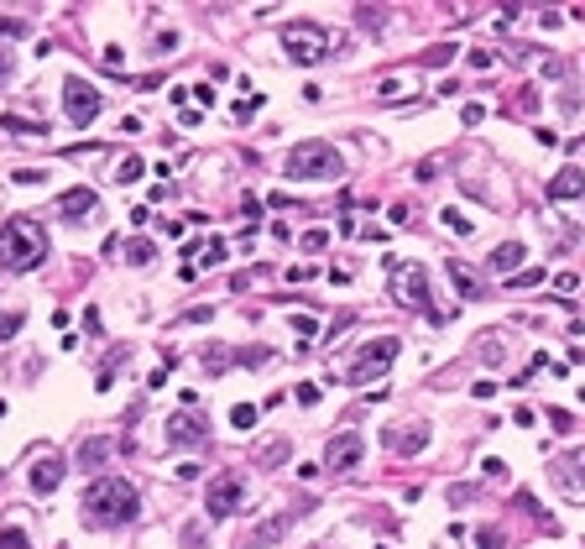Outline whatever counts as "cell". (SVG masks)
Instances as JSON below:
<instances>
[{
	"instance_id": "1",
	"label": "cell",
	"mask_w": 585,
	"mask_h": 549,
	"mask_svg": "<svg viewBox=\"0 0 585 549\" xmlns=\"http://www.w3.org/2000/svg\"><path fill=\"white\" fill-rule=\"evenodd\" d=\"M79 513H84L89 528H121L142 513V497H136V486L121 482V476H94L89 492H84Z\"/></svg>"
},
{
	"instance_id": "2",
	"label": "cell",
	"mask_w": 585,
	"mask_h": 549,
	"mask_svg": "<svg viewBox=\"0 0 585 549\" xmlns=\"http://www.w3.org/2000/svg\"><path fill=\"white\" fill-rule=\"evenodd\" d=\"M47 262V231H42L32 215H16V220H5L0 225V267H11V273H32Z\"/></svg>"
},
{
	"instance_id": "3",
	"label": "cell",
	"mask_w": 585,
	"mask_h": 549,
	"mask_svg": "<svg viewBox=\"0 0 585 549\" xmlns=\"http://www.w3.org/2000/svg\"><path fill=\"white\" fill-rule=\"evenodd\" d=\"M387 273H392V294L402 309H418V314H429L434 324H444V309H434V294H429V277L418 262H402V256H387Z\"/></svg>"
},
{
	"instance_id": "4",
	"label": "cell",
	"mask_w": 585,
	"mask_h": 549,
	"mask_svg": "<svg viewBox=\"0 0 585 549\" xmlns=\"http://www.w3.org/2000/svg\"><path fill=\"white\" fill-rule=\"evenodd\" d=\"M288 178H345V157L330 147V142H319V136H309V142H298V147L288 152Z\"/></svg>"
},
{
	"instance_id": "5",
	"label": "cell",
	"mask_w": 585,
	"mask_h": 549,
	"mask_svg": "<svg viewBox=\"0 0 585 549\" xmlns=\"http://www.w3.org/2000/svg\"><path fill=\"white\" fill-rule=\"evenodd\" d=\"M397 345H402L397 335H376V340H366V345L355 351V361H351V372H345V382H351V387H366L372 377H382V372H387V366L397 361Z\"/></svg>"
},
{
	"instance_id": "6",
	"label": "cell",
	"mask_w": 585,
	"mask_h": 549,
	"mask_svg": "<svg viewBox=\"0 0 585 549\" xmlns=\"http://www.w3.org/2000/svg\"><path fill=\"white\" fill-rule=\"evenodd\" d=\"M283 47H288V58L298 68H313L324 53H330V37H324V26H313V22H298L283 32Z\"/></svg>"
},
{
	"instance_id": "7",
	"label": "cell",
	"mask_w": 585,
	"mask_h": 549,
	"mask_svg": "<svg viewBox=\"0 0 585 549\" xmlns=\"http://www.w3.org/2000/svg\"><path fill=\"white\" fill-rule=\"evenodd\" d=\"M63 110H68V121H74V126H89V121L104 110V95L89 85V79L68 74V79H63Z\"/></svg>"
},
{
	"instance_id": "8",
	"label": "cell",
	"mask_w": 585,
	"mask_h": 549,
	"mask_svg": "<svg viewBox=\"0 0 585 549\" xmlns=\"http://www.w3.org/2000/svg\"><path fill=\"white\" fill-rule=\"evenodd\" d=\"M241 497H246V476H241V471H220L204 492V513L209 518H230V513L241 507Z\"/></svg>"
},
{
	"instance_id": "9",
	"label": "cell",
	"mask_w": 585,
	"mask_h": 549,
	"mask_svg": "<svg viewBox=\"0 0 585 549\" xmlns=\"http://www.w3.org/2000/svg\"><path fill=\"white\" fill-rule=\"evenodd\" d=\"M549 482L560 486L570 503H585V444H575V450H564L560 461L549 465Z\"/></svg>"
},
{
	"instance_id": "10",
	"label": "cell",
	"mask_w": 585,
	"mask_h": 549,
	"mask_svg": "<svg viewBox=\"0 0 585 549\" xmlns=\"http://www.w3.org/2000/svg\"><path fill=\"white\" fill-rule=\"evenodd\" d=\"M167 450H199V444H209V419H199L193 408H183V414H173L167 419Z\"/></svg>"
},
{
	"instance_id": "11",
	"label": "cell",
	"mask_w": 585,
	"mask_h": 549,
	"mask_svg": "<svg viewBox=\"0 0 585 549\" xmlns=\"http://www.w3.org/2000/svg\"><path fill=\"white\" fill-rule=\"evenodd\" d=\"M361 455H366V440H361L355 429H340V434L330 440V450H324V465L340 476V471H355V465H361Z\"/></svg>"
},
{
	"instance_id": "12",
	"label": "cell",
	"mask_w": 585,
	"mask_h": 549,
	"mask_svg": "<svg viewBox=\"0 0 585 549\" xmlns=\"http://www.w3.org/2000/svg\"><path fill=\"white\" fill-rule=\"evenodd\" d=\"M94 210H100L94 189H68V194H58V220H68V225H84V220H89Z\"/></svg>"
},
{
	"instance_id": "13",
	"label": "cell",
	"mask_w": 585,
	"mask_h": 549,
	"mask_svg": "<svg viewBox=\"0 0 585 549\" xmlns=\"http://www.w3.org/2000/svg\"><path fill=\"white\" fill-rule=\"evenodd\" d=\"M382 444L397 450V455H418V450L429 444V429H423V424H392V429L382 434Z\"/></svg>"
},
{
	"instance_id": "14",
	"label": "cell",
	"mask_w": 585,
	"mask_h": 549,
	"mask_svg": "<svg viewBox=\"0 0 585 549\" xmlns=\"http://www.w3.org/2000/svg\"><path fill=\"white\" fill-rule=\"evenodd\" d=\"M63 486V461L53 455V450H42L37 461H32V492H42V497H53Z\"/></svg>"
},
{
	"instance_id": "15",
	"label": "cell",
	"mask_w": 585,
	"mask_h": 549,
	"mask_svg": "<svg viewBox=\"0 0 585 549\" xmlns=\"http://www.w3.org/2000/svg\"><path fill=\"white\" fill-rule=\"evenodd\" d=\"M543 194H549L554 205H564V199H580V194H585V173L570 163L564 173H554V178H549V189H543Z\"/></svg>"
},
{
	"instance_id": "16",
	"label": "cell",
	"mask_w": 585,
	"mask_h": 549,
	"mask_svg": "<svg viewBox=\"0 0 585 549\" xmlns=\"http://www.w3.org/2000/svg\"><path fill=\"white\" fill-rule=\"evenodd\" d=\"M292 524H298V513H277V518H267V524H256V528H251V549L277 544L283 534H292Z\"/></svg>"
},
{
	"instance_id": "17",
	"label": "cell",
	"mask_w": 585,
	"mask_h": 549,
	"mask_svg": "<svg viewBox=\"0 0 585 549\" xmlns=\"http://www.w3.org/2000/svg\"><path fill=\"white\" fill-rule=\"evenodd\" d=\"M522 256H528V246H522V241H501V246H491V256H486V262H491V273L518 277V262H522Z\"/></svg>"
},
{
	"instance_id": "18",
	"label": "cell",
	"mask_w": 585,
	"mask_h": 549,
	"mask_svg": "<svg viewBox=\"0 0 585 549\" xmlns=\"http://www.w3.org/2000/svg\"><path fill=\"white\" fill-rule=\"evenodd\" d=\"M110 450H115V440H110V434H94V440L79 444V465L84 471H100V465L110 461Z\"/></svg>"
},
{
	"instance_id": "19",
	"label": "cell",
	"mask_w": 585,
	"mask_h": 549,
	"mask_svg": "<svg viewBox=\"0 0 585 549\" xmlns=\"http://www.w3.org/2000/svg\"><path fill=\"white\" fill-rule=\"evenodd\" d=\"M0 131H16L21 142H47V121H21V115H0Z\"/></svg>"
},
{
	"instance_id": "20",
	"label": "cell",
	"mask_w": 585,
	"mask_h": 549,
	"mask_svg": "<svg viewBox=\"0 0 585 549\" xmlns=\"http://www.w3.org/2000/svg\"><path fill=\"white\" fill-rule=\"evenodd\" d=\"M450 283H455V294H460V298H471V304L486 294V288H481V277H471L465 267H460V262H450Z\"/></svg>"
},
{
	"instance_id": "21",
	"label": "cell",
	"mask_w": 585,
	"mask_h": 549,
	"mask_svg": "<svg viewBox=\"0 0 585 549\" xmlns=\"http://www.w3.org/2000/svg\"><path fill=\"white\" fill-rule=\"evenodd\" d=\"M225 241H220V235H209L204 246H199V256H193V267H199V273H204V267H220V262H225Z\"/></svg>"
},
{
	"instance_id": "22",
	"label": "cell",
	"mask_w": 585,
	"mask_h": 549,
	"mask_svg": "<svg viewBox=\"0 0 585 549\" xmlns=\"http://www.w3.org/2000/svg\"><path fill=\"white\" fill-rule=\"evenodd\" d=\"M131 356V351H125V345H115V351H110V356H104V366H100V377H94V387H110V382H115V372H121V361Z\"/></svg>"
},
{
	"instance_id": "23",
	"label": "cell",
	"mask_w": 585,
	"mask_h": 549,
	"mask_svg": "<svg viewBox=\"0 0 585 549\" xmlns=\"http://www.w3.org/2000/svg\"><path fill=\"white\" fill-rule=\"evenodd\" d=\"M152 256H157L152 241H125V262H131V267H152Z\"/></svg>"
},
{
	"instance_id": "24",
	"label": "cell",
	"mask_w": 585,
	"mask_h": 549,
	"mask_svg": "<svg viewBox=\"0 0 585 549\" xmlns=\"http://www.w3.org/2000/svg\"><path fill=\"white\" fill-rule=\"evenodd\" d=\"M142 168H146L142 157H136V152H125L121 168H115V184H121V189H125V184H136V178H142Z\"/></svg>"
},
{
	"instance_id": "25",
	"label": "cell",
	"mask_w": 585,
	"mask_h": 549,
	"mask_svg": "<svg viewBox=\"0 0 585 549\" xmlns=\"http://www.w3.org/2000/svg\"><path fill=\"white\" fill-rule=\"evenodd\" d=\"M256 419H262L256 403H235V408H230V424H235V429H256Z\"/></svg>"
},
{
	"instance_id": "26",
	"label": "cell",
	"mask_w": 585,
	"mask_h": 549,
	"mask_svg": "<svg viewBox=\"0 0 585 549\" xmlns=\"http://www.w3.org/2000/svg\"><path fill=\"white\" fill-rule=\"evenodd\" d=\"M21 309H0V340H11V335H21Z\"/></svg>"
},
{
	"instance_id": "27",
	"label": "cell",
	"mask_w": 585,
	"mask_h": 549,
	"mask_svg": "<svg viewBox=\"0 0 585 549\" xmlns=\"http://www.w3.org/2000/svg\"><path fill=\"white\" fill-rule=\"evenodd\" d=\"M450 58H455V47H450V43H439V47H429V53H423V68H444Z\"/></svg>"
},
{
	"instance_id": "28",
	"label": "cell",
	"mask_w": 585,
	"mask_h": 549,
	"mask_svg": "<svg viewBox=\"0 0 585 549\" xmlns=\"http://www.w3.org/2000/svg\"><path fill=\"white\" fill-rule=\"evenodd\" d=\"M481 476H486V482H507V461L486 455V461H481Z\"/></svg>"
},
{
	"instance_id": "29",
	"label": "cell",
	"mask_w": 585,
	"mask_h": 549,
	"mask_svg": "<svg viewBox=\"0 0 585 549\" xmlns=\"http://www.w3.org/2000/svg\"><path fill=\"white\" fill-rule=\"evenodd\" d=\"M0 549H32V539L21 528H0Z\"/></svg>"
},
{
	"instance_id": "30",
	"label": "cell",
	"mask_w": 585,
	"mask_h": 549,
	"mask_svg": "<svg viewBox=\"0 0 585 549\" xmlns=\"http://www.w3.org/2000/svg\"><path fill=\"white\" fill-rule=\"evenodd\" d=\"M444 225H450L455 235H471V231H476V220H465L460 210H444Z\"/></svg>"
},
{
	"instance_id": "31",
	"label": "cell",
	"mask_w": 585,
	"mask_h": 549,
	"mask_svg": "<svg viewBox=\"0 0 585 549\" xmlns=\"http://www.w3.org/2000/svg\"><path fill=\"white\" fill-rule=\"evenodd\" d=\"M256 110H262V95H251V100H235V110H230V115H235V121H251Z\"/></svg>"
},
{
	"instance_id": "32",
	"label": "cell",
	"mask_w": 585,
	"mask_h": 549,
	"mask_svg": "<svg viewBox=\"0 0 585 549\" xmlns=\"http://www.w3.org/2000/svg\"><path fill=\"white\" fill-rule=\"evenodd\" d=\"M439 168H444V157H423V163L413 168V178H423V184H429V178H434Z\"/></svg>"
},
{
	"instance_id": "33",
	"label": "cell",
	"mask_w": 585,
	"mask_h": 549,
	"mask_svg": "<svg viewBox=\"0 0 585 549\" xmlns=\"http://www.w3.org/2000/svg\"><path fill=\"white\" fill-rule=\"evenodd\" d=\"M42 178H47L42 168H16L11 173V184H21V189H26V184H42Z\"/></svg>"
},
{
	"instance_id": "34",
	"label": "cell",
	"mask_w": 585,
	"mask_h": 549,
	"mask_svg": "<svg viewBox=\"0 0 585 549\" xmlns=\"http://www.w3.org/2000/svg\"><path fill=\"white\" fill-rule=\"evenodd\" d=\"M533 283H543V267H522V273L512 277V288H533Z\"/></svg>"
},
{
	"instance_id": "35",
	"label": "cell",
	"mask_w": 585,
	"mask_h": 549,
	"mask_svg": "<svg viewBox=\"0 0 585 549\" xmlns=\"http://www.w3.org/2000/svg\"><path fill=\"white\" fill-rule=\"evenodd\" d=\"M330 246V231H309L303 235V252H324Z\"/></svg>"
},
{
	"instance_id": "36",
	"label": "cell",
	"mask_w": 585,
	"mask_h": 549,
	"mask_svg": "<svg viewBox=\"0 0 585 549\" xmlns=\"http://www.w3.org/2000/svg\"><path fill=\"white\" fill-rule=\"evenodd\" d=\"M298 403L313 408V403H319V382H298Z\"/></svg>"
},
{
	"instance_id": "37",
	"label": "cell",
	"mask_w": 585,
	"mask_h": 549,
	"mask_svg": "<svg viewBox=\"0 0 585 549\" xmlns=\"http://www.w3.org/2000/svg\"><path fill=\"white\" fill-rule=\"evenodd\" d=\"M476 549H501V534H497V528H481V534H476Z\"/></svg>"
},
{
	"instance_id": "38",
	"label": "cell",
	"mask_w": 585,
	"mask_h": 549,
	"mask_svg": "<svg viewBox=\"0 0 585 549\" xmlns=\"http://www.w3.org/2000/svg\"><path fill=\"white\" fill-rule=\"evenodd\" d=\"M397 95H402V85H397V79H382V85H376V100H397Z\"/></svg>"
},
{
	"instance_id": "39",
	"label": "cell",
	"mask_w": 585,
	"mask_h": 549,
	"mask_svg": "<svg viewBox=\"0 0 585 549\" xmlns=\"http://www.w3.org/2000/svg\"><path fill=\"white\" fill-rule=\"evenodd\" d=\"M554 288H560V294H575V288H580V277H575V273H560V277H554Z\"/></svg>"
},
{
	"instance_id": "40",
	"label": "cell",
	"mask_w": 585,
	"mask_h": 549,
	"mask_svg": "<svg viewBox=\"0 0 585 549\" xmlns=\"http://www.w3.org/2000/svg\"><path fill=\"white\" fill-rule=\"evenodd\" d=\"M292 335L309 340V335H313V319H309V314H292Z\"/></svg>"
},
{
	"instance_id": "41",
	"label": "cell",
	"mask_w": 585,
	"mask_h": 549,
	"mask_svg": "<svg viewBox=\"0 0 585 549\" xmlns=\"http://www.w3.org/2000/svg\"><path fill=\"white\" fill-rule=\"evenodd\" d=\"M491 64H497V53H471V68H476V74H486Z\"/></svg>"
},
{
	"instance_id": "42",
	"label": "cell",
	"mask_w": 585,
	"mask_h": 549,
	"mask_svg": "<svg viewBox=\"0 0 585 549\" xmlns=\"http://www.w3.org/2000/svg\"><path fill=\"white\" fill-rule=\"evenodd\" d=\"M481 115H486V105H465V110H460V121H465V126H481Z\"/></svg>"
},
{
	"instance_id": "43",
	"label": "cell",
	"mask_w": 585,
	"mask_h": 549,
	"mask_svg": "<svg viewBox=\"0 0 585 549\" xmlns=\"http://www.w3.org/2000/svg\"><path fill=\"white\" fill-rule=\"evenodd\" d=\"M21 32H26V22H16V16H5V22H0V37H21Z\"/></svg>"
},
{
	"instance_id": "44",
	"label": "cell",
	"mask_w": 585,
	"mask_h": 549,
	"mask_svg": "<svg viewBox=\"0 0 585 549\" xmlns=\"http://www.w3.org/2000/svg\"><path fill=\"white\" fill-rule=\"evenodd\" d=\"M471 393H476V398H497V382H491V377H481L476 387H471Z\"/></svg>"
},
{
	"instance_id": "45",
	"label": "cell",
	"mask_w": 585,
	"mask_h": 549,
	"mask_svg": "<svg viewBox=\"0 0 585 549\" xmlns=\"http://www.w3.org/2000/svg\"><path fill=\"white\" fill-rule=\"evenodd\" d=\"M157 225H163L167 241H178V235H183V220H157Z\"/></svg>"
},
{
	"instance_id": "46",
	"label": "cell",
	"mask_w": 585,
	"mask_h": 549,
	"mask_svg": "<svg viewBox=\"0 0 585 549\" xmlns=\"http://www.w3.org/2000/svg\"><path fill=\"white\" fill-rule=\"evenodd\" d=\"M167 100H173L178 110H188V89H183V85H173V89H167Z\"/></svg>"
},
{
	"instance_id": "47",
	"label": "cell",
	"mask_w": 585,
	"mask_h": 549,
	"mask_svg": "<svg viewBox=\"0 0 585 549\" xmlns=\"http://www.w3.org/2000/svg\"><path fill=\"white\" fill-rule=\"evenodd\" d=\"M11 68H16V64H11V53L0 47V85H11Z\"/></svg>"
},
{
	"instance_id": "48",
	"label": "cell",
	"mask_w": 585,
	"mask_h": 549,
	"mask_svg": "<svg viewBox=\"0 0 585 549\" xmlns=\"http://www.w3.org/2000/svg\"><path fill=\"white\" fill-rule=\"evenodd\" d=\"M204 319H214V309H188L183 324H204Z\"/></svg>"
}]
</instances>
